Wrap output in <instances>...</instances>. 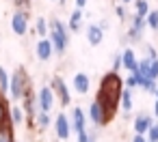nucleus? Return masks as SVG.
I'll list each match as a JSON object with an SVG mask.
<instances>
[{
  "label": "nucleus",
  "instance_id": "obj_7",
  "mask_svg": "<svg viewBox=\"0 0 158 142\" xmlns=\"http://www.w3.org/2000/svg\"><path fill=\"white\" fill-rule=\"evenodd\" d=\"M50 86L54 88V93H56V97H59L61 106H72V95H69V88H67V84H65L61 78H52Z\"/></svg>",
  "mask_w": 158,
  "mask_h": 142
},
{
  "label": "nucleus",
  "instance_id": "obj_24",
  "mask_svg": "<svg viewBox=\"0 0 158 142\" xmlns=\"http://www.w3.org/2000/svg\"><path fill=\"white\" fill-rule=\"evenodd\" d=\"M134 13L147 17V13H149V2H147V0H136V2H134Z\"/></svg>",
  "mask_w": 158,
  "mask_h": 142
},
{
  "label": "nucleus",
  "instance_id": "obj_8",
  "mask_svg": "<svg viewBox=\"0 0 158 142\" xmlns=\"http://www.w3.org/2000/svg\"><path fill=\"white\" fill-rule=\"evenodd\" d=\"M52 54H56L54 43L50 41V37H41V39H39V43H37V58L46 63V60H50V58H52Z\"/></svg>",
  "mask_w": 158,
  "mask_h": 142
},
{
  "label": "nucleus",
  "instance_id": "obj_37",
  "mask_svg": "<svg viewBox=\"0 0 158 142\" xmlns=\"http://www.w3.org/2000/svg\"><path fill=\"white\" fill-rule=\"evenodd\" d=\"M119 2H123V5H128V2H132V0H119Z\"/></svg>",
  "mask_w": 158,
  "mask_h": 142
},
{
  "label": "nucleus",
  "instance_id": "obj_22",
  "mask_svg": "<svg viewBox=\"0 0 158 142\" xmlns=\"http://www.w3.org/2000/svg\"><path fill=\"white\" fill-rule=\"evenodd\" d=\"M0 123H11V110L7 108V101L2 99V93H0Z\"/></svg>",
  "mask_w": 158,
  "mask_h": 142
},
{
  "label": "nucleus",
  "instance_id": "obj_3",
  "mask_svg": "<svg viewBox=\"0 0 158 142\" xmlns=\"http://www.w3.org/2000/svg\"><path fill=\"white\" fill-rule=\"evenodd\" d=\"M28 90H33V88H31V78H28V73H26V69H24V67H18V69H15V73L11 75L9 95H11V99H13V101H22V99H24V95H26Z\"/></svg>",
  "mask_w": 158,
  "mask_h": 142
},
{
  "label": "nucleus",
  "instance_id": "obj_28",
  "mask_svg": "<svg viewBox=\"0 0 158 142\" xmlns=\"http://www.w3.org/2000/svg\"><path fill=\"white\" fill-rule=\"evenodd\" d=\"M115 13H117L119 22H123V20L128 17V11H126V7H123V5H117V7H115Z\"/></svg>",
  "mask_w": 158,
  "mask_h": 142
},
{
  "label": "nucleus",
  "instance_id": "obj_25",
  "mask_svg": "<svg viewBox=\"0 0 158 142\" xmlns=\"http://www.w3.org/2000/svg\"><path fill=\"white\" fill-rule=\"evenodd\" d=\"M141 37H143V33L130 26V30L126 33V37H123V41H130V43H134V41H141Z\"/></svg>",
  "mask_w": 158,
  "mask_h": 142
},
{
  "label": "nucleus",
  "instance_id": "obj_23",
  "mask_svg": "<svg viewBox=\"0 0 158 142\" xmlns=\"http://www.w3.org/2000/svg\"><path fill=\"white\" fill-rule=\"evenodd\" d=\"M9 84H11V78H9V73H7V69L5 67H0V93H9Z\"/></svg>",
  "mask_w": 158,
  "mask_h": 142
},
{
  "label": "nucleus",
  "instance_id": "obj_15",
  "mask_svg": "<svg viewBox=\"0 0 158 142\" xmlns=\"http://www.w3.org/2000/svg\"><path fill=\"white\" fill-rule=\"evenodd\" d=\"M121 58H123V69H128V71H134V69H136L139 60H136V52H134L132 48H126V50L121 52Z\"/></svg>",
  "mask_w": 158,
  "mask_h": 142
},
{
  "label": "nucleus",
  "instance_id": "obj_34",
  "mask_svg": "<svg viewBox=\"0 0 158 142\" xmlns=\"http://www.w3.org/2000/svg\"><path fill=\"white\" fill-rule=\"evenodd\" d=\"M147 58H152V60H154V58H158V54H156V50H154L152 45H147Z\"/></svg>",
  "mask_w": 158,
  "mask_h": 142
},
{
  "label": "nucleus",
  "instance_id": "obj_2",
  "mask_svg": "<svg viewBox=\"0 0 158 142\" xmlns=\"http://www.w3.org/2000/svg\"><path fill=\"white\" fill-rule=\"evenodd\" d=\"M48 37H50V41L54 43L56 54H63V52L67 50V45H69V28H67L61 20L50 17V30H48Z\"/></svg>",
  "mask_w": 158,
  "mask_h": 142
},
{
  "label": "nucleus",
  "instance_id": "obj_27",
  "mask_svg": "<svg viewBox=\"0 0 158 142\" xmlns=\"http://www.w3.org/2000/svg\"><path fill=\"white\" fill-rule=\"evenodd\" d=\"M145 136H147V140H149V142H158V123H154Z\"/></svg>",
  "mask_w": 158,
  "mask_h": 142
},
{
  "label": "nucleus",
  "instance_id": "obj_10",
  "mask_svg": "<svg viewBox=\"0 0 158 142\" xmlns=\"http://www.w3.org/2000/svg\"><path fill=\"white\" fill-rule=\"evenodd\" d=\"M89 118H91V123L98 125V127L106 125V114H104V108H102V103H100L98 99L89 106Z\"/></svg>",
  "mask_w": 158,
  "mask_h": 142
},
{
  "label": "nucleus",
  "instance_id": "obj_30",
  "mask_svg": "<svg viewBox=\"0 0 158 142\" xmlns=\"http://www.w3.org/2000/svg\"><path fill=\"white\" fill-rule=\"evenodd\" d=\"M123 67V58H121V54H115V58H113V71H119Z\"/></svg>",
  "mask_w": 158,
  "mask_h": 142
},
{
  "label": "nucleus",
  "instance_id": "obj_13",
  "mask_svg": "<svg viewBox=\"0 0 158 142\" xmlns=\"http://www.w3.org/2000/svg\"><path fill=\"white\" fill-rule=\"evenodd\" d=\"M102 39H104V28H102L100 24H91V26L87 28V41H89L91 45H100Z\"/></svg>",
  "mask_w": 158,
  "mask_h": 142
},
{
  "label": "nucleus",
  "instance_id": "obj_18",
  "mask_svg": "<svg viewBox=\"0 0 158 142\" xmlns=\"http://www.w3.org/2000/svg\"><path fill=\"white\" fill-rule=\"evenodd\" d=\"M48 30H50V24H48V20L46 17H37V22H35V35H39V37H48Z\"/></svg>",
  "mask_w": 158,
  "mask_h": 142
},
{
  "label": "nucleus",
  "instance_id": "obj_31",
  "mask_svg": "<svg viewBox=\"0 0 158 142\" xmlns=\"http://www.w3.org/2000/svg\"><path fill=\"white\" fill-rule=\"evenodd\" d=\"M126 86H128V88H136V86H139V80H136L134 73H130V75L126 78Z\"/></svg>",
  "mask_w": 158,
  "mask_h": 142
},
{
  "label": "nucleus",
  "instance_id": "obj_9",
  "mask_svg": "<svg viewBox=\"0 0 158 142\" xmlns=\"http://www.w3.org/2000/svg\"><path fill=\"white\" fill-rule=\"evenodd\" d=\"M22 108H24V112H26L31 118H35V116L39 114V99L33 95V90H28V93L24 95V99H22Z\"/></svg>",
  "mask_w": 158,
  "mask_h": 142
},
{
  "label": "nucleus",
  "instance_id": "obj_11",
  "mask_svg": "<svg viewBox=\"0 0 158 142\" xmlns=\"http://www.w3.org/2000/svg\"><path fill=\"white\" fill-rule=\"evenodd\" d=\"M72 86H74V90H76L78 95H87L89 88H91V78H89L87 73H76Z\"/></svg>",
  "mask_w": 158,
  "mask_h": 142
},
{
  "label": "nucleus",
  "instance_id": "obj_32",
  "mask_svg": "<svg viewBox=\"0 0 158 142\" xmlns=\"http://www.w3.org/2000/svg\"><path fill=\"white\" fill-rule=\"evenodd\" d=\"M13 5H15V9H22V11H26V9L31 7V0H13Z\"/></svg>",
  "mask_w": 158,
  "mask_h": 142
},
{
  "label": "nucleus",
  "instance_id": "obj_21",
  "mask_svg": "<svg viewBox=\"0 0 158 142\" xmlns=\"http://www.w3.org/2000/svg\"><path fill=\"white\" fill-rule=\"evenodd\" d=\"M35 123H37V127H39V129H48V127H50V123H52L50 112H41V110H39V114L35 116Z\"/></svg>",
  "mask_w": 158,
  "mask_h": 142
},
{
  "label": "nucleus",
  "instance_id": "obj_4",
  "mask_svg": "<svg viewBox=\"0 0 158 142\" xmlns=\"http://www.w3.org/2000/svg\"><path fill=\"white\" fill-rule=\"evenodd\" d=\"M11 30L18 35V37H24L28 33V13L26 11H15L13 17H11Z\"/></svg>",
  "mask_w": 158,
  "mask_h": 142
},
{
  "label": "nucleus",
  "instance_id": "obj_17",
  "mask_svg": "<svg viewBox=\"0 0 158 142\" xmlns=\"http://www.w3.org/2000/svg\"><path fill=\"white\" fill-rule=\"evenodd\" d=\"M0 142H13V123H0Z\"/></svg>",
  "mask_w": 158,
  "mask_h": 142
},
{
  "label": "nucleus",
  "instance_id": "obj_1",
  "mask_svg": "<svg viewBox=\"0 0 158 142\" xmlns=\"http://www.w3.org/2000/svg\"><path fill=\"white\" fill-rule=\"evenodd\" d=\"M126 88V82L119 78L117 71H108L102 80H100V90H98V101L102 103L104 108V114H106V123L113 121V116L117 114V108L121 103V93Z\"/></svg>",
  "mask_w": 158,
  "mask_h": 142
},
{
  "label": "nucleus",
  "instance_id": "obj_20",
  "mask_svg": "<svg viewBox=\"0 0 158 142\" xmlns=\"http://www.w3.org/2000/svg\"><path fill=\"white\" fill-rule=\"evenodd\" d=\"M24 116H26V112H24L22 106H13L11 108V123L13 125H22L24 123Z\"/></svg>",
  "mask_w": 158,
  "mask_h": 142
},
{
  "label": "nucleus",
  "instance_id": "obj_19",
  "mask_svg": "<svg viewBox=\"0 0 158 142\" xmlns=\"http://www.w3.org/2000/svg\"><path fill=\"white\" fill-rule=\"evenodd\" d=\"M119 106H121L123 112H130V110H132V88H128V86L123 88V93H121V103H119Z\"/></svg>",
  "mask_w": 158,
  "mask_h": 142
},
{
  "label": "nucleus",
  "instance_id": "obj_36",
  "mask_svg": "<svg viewBox=\"0 0 158 142\" xmlns=\"http://www.w3.org/2000/svg\"><path fill=\"white\" fill-rule=\"evenodd\" d=\"M154 116L158 118V99H156V103H154Z\"/></svg>",
  "mask_w": 158,
  "mask_h": 142
},
{
  "label": "nucleus",
  "instance_id": "obj_6",
  "mask_svg": "<svg viewBox=\"0 0 158 142\" xmlns=\"http://www.w3.org/2000/svg\"><path fill=\"white\" fill-rule=\"evenodd\" d=\"M54 88L52 86H41L39 88V95H37V99H39V110L41 112H50L52 108H54Z\"/></svg>",
  "mask_w": 158,
  "mask_h": 142
},
{
  "label": "nucleus",
  "instance_id": "obj_39",
  "mask_svg": "<svg viewBox=\"0 0 158 142\" xmlns=\"http://www.w3.org/2000/svg\"><path fill=\"white\" fill-rule=\"evenodd\" d=\"M156 99H158V90H156Z\"/></svg>",
  "mask_w": 158,
  "mask_h": 142
},
{
  "label": "nucleus",
  "instance_id": "obj_5",
  "mask_svg": "<svg viewBox=\"0 0 158 142\" xmlns=\"http://www.w3.org/2000/svg\"><path fill=\"white\" fill-rule=\"evenodd\" d=\"M54 131H56V138L59 140H69L74 127H72V121L65 116V114H59L54 118Z\"/></svg>",
  "mask_w": 158,
  "mask_h": 142
},
{
  "label": "nucleus",
  "instance_id": "obj_16",
  "mask_svg": "<svg viewBox=\"0 0 158 142\" xmlns=\"http://www.w3.org/2000/svg\"><path fill=\"white\" fill-rule=\"evenodd\" d=\"M72 127H74L76 133L85 131V112L80 108H74L72 110Z\"/></svg>",
  "mask_w": 158,
  "mask_h": 142
},
{
  "label": "nucleus",
  "instance_id": "obj_26",
  "mask_svg": "<svg viewBox=\"0 0 158 142\" xmlns=\"http://www.w3.org/2000/svg\"><path fill=\"white\" fill-rule=\"evenodd\" d=\"M145 20H147V26L152 30H158V11H149Z\"/></svg>",
  "mask_w": 158,
  "mask_h": 142
},
{
  "label": "nucleus",
  "instance_id": "obj_29",
  "mask_svg": "<svg viewBox=\"0 0 158 142\" xmlns=\"http://www.w3.org/2000/svg\"><path fill=\"white\" fill-rule=\"evenodd\" d=\"M149 78L152 80H158V58L152 60V67H149Z\"/></svg>",
  "mask_w": 158,
  "mask_h": 142
},
{
  "label": "nucleus",
  "instance_id": "obj_12",
  "mask_svg": "<svg viewBox=\"0 0 158 142\" xmlns=\"http://www.w3.org/2000/svg\"><path fill=\"white\" fill-rule=\"evenodd\" d=\"M132 125H134V133H147L149 127L154 125V118L149 114H136V118H134Z\"/></svg>",
  "mask_w": 158,
  "mask_h": 142
},
{
  "label": "nucleus",
  "instance_id": "obj_35",
  "mask_svg": "<svg viewBox=\"0 0 158 142\" xmlns=\"http://www.w3.org/2000/svg\"><path fill=\"white\" fill-rule=\"evenodd\" d=\"M87 7V0H76V9H85Z\"/></svg>",
  "mask_w": 158,
  "mask_h": 142
},
{
  "label": "nucleus",
  "instance_id": "obj_14",
  "mask_svg": "<svg viewBox=\"0 0 158 142\" xmlns=\"http://www.w3.org/2000/svg\"><path fill=\"white\" fill-rule=\"evenodd\" d=\"M82 20H85L82 9H74L72 15H69V20H67V28H69V33H78V30L82 28Z\"/></svg>",
  "mask_w": 158,
  "mask_h": 142
},
{
  "label": "nucleus",
  "instance_id": "obj_38",
  "mask_svg": "<svg viewBox=\"0 0 158 142\" xmlns=\"http://www.w3.org/2000/svg\"><path fill=\"white\" fill-rule=\"evenodd\" d=\"M59 5H65V0H61V2H59Z\"/></svg>",
  "mask_w": 158,
  "mask_h": 142
},
{
  "label": "nucleus",
  "instance_id": "obj_33",
  "mask_svg": "<svg viewBox=\"0 0 158 142\" xmlns=\"http://www.w3.org/2000/svg\"><path fill=\"white\" fill-rule=\"evenodd\" d=\"M132 142H149V140H147V136H145V133H134Z\"/></svg>",
  "mask_w": 158,
  "mask_h": 142
}]
</instances>
